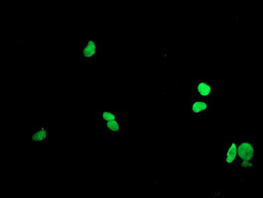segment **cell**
Instances as JSON below:
<instances>
[{
    "label": "cell",
    "mask_w": 263,
    "mask_h": 198,
    "mask_svg": "<svg viewBox=\"0 0 263 198\" xmlns=\"http://www.w3.org/2000/svg\"><path fill=\"white\" fill-rule=\"evenodd\" d=\"M222 166L228 168H236L237 166V144L235 142H227L223 144Z\"/></svg>",
    "instance_id": "8992f818"
},
{
    "label": "cell",
    "mask_w": 263,
    "mask_h": 198,
    "mask_svg": "<svg viewBox=\"0 0 263 198\" xmlns=\"http://www.w3.org/2000/svg\"><path fill=\"white\" fill-rule=\"evenodd\" d=\"M222 90L221 80H193L189 98L215 99Z\"/></svg>",
    "instance_id": "6da1fadb"
},
{
    "label": "cell",
    "mask_w": 263,
    "mask_h": 198,
    "mask_svg": "<svg viewBox=\"0 0 263 198\" xmlns=\"http://www.w3.org/2000/svg\"><path fill=\"white\" fill-rule=\"evenodd\" d=\"M50 137V129L46 126L31 128L30 141L31 143H47Z\"/></svg>",
    "instance_id": "ba28073f"
},
{
    "label": "cell",
    "mask_w": 263,
    "mask_h": 198,
    "mask_svg": "<svg viewBox=\"0 0 263 198\" xmlns=\"http://www.w3.org/2000/svg\"><path fill=\"white\" fill-rule=\"evenodd\" d=\"M237 144V166L243 172L251 173L254 170L256 150L254 143L250 139H240Z\"/></svg>",
    "instance_id": "7a4b0ae2"
},
{
    "label": "cell",
    "mask_w": 263,
    "mask_h": 198,
    "mask_svg": "<svg viewBox=\"0 0 263 198\" xmlns=\"http://www.w3.org/2000/svg\"><path fill=\"white\" fill-rule=\"evenodd\" d=\"M96 133L98 135H109V136H123L126 134L127 117L109 122H95Z\"/></svg>",
    "instance_id": "277c9868"
},
{
    "label": "cell",
    "mask_w": 263,
    "mask_h": 198,
    "mask_svg": "<svg viewBox=\"0 0 263 198\" xmlns=\"http://www.w3.org/2000/svg\"><path fill=\"white\" fill-rule=\"evenodd\" d=\"M103 40L84 39L80 42L79 61L81 63H96L98 57L103 56Z\"/></svg>",
    "instance_id": "3957f363"
},
{
    "label": "cell",
    "mask_w": 263,
    "mask_h": 198,
    "mask_svg": "<svg viewBox=\"0 0 263 198\" xmlns=\"http://www.w3.org/2000/svg\"><path fill=\"white\" fill-rule=\"evenodd\" d=\"M189 103L193 119H205L211 111L215 110L214 99L189 98Z\"/></svg>",
    "instance_id": "5b68a950"
},
{
    "label": "cell",
    "mask_w": 263,
    "mask_h": 198,
    "mask_svg": "<svg viewBox=\"0 0 263 198\" xmlns=\"http://www.w3.org/2000/svg\"><path fill=\"white\" fill-rule=\"evenodd\" d=\"M127 117V113L123 110H99L96 112V121L99 123L115 121Z\"/></svg>",
    "instance_id": "52a82bcc"
}]
</instances>
